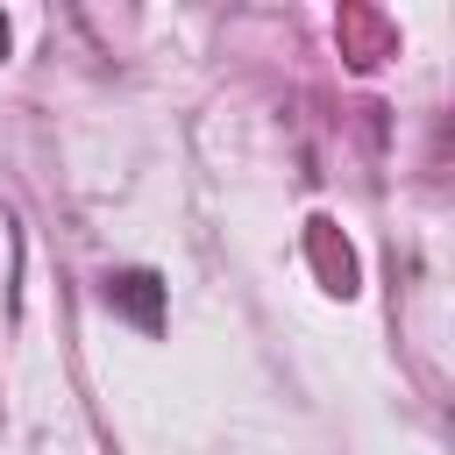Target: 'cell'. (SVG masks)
I'll list each match as a JSON object with an SVG mask.
<instances>
[{
    "instance_id": "obj_1",
    "label": "cell",
    "mask_w": 455,
    "mask_h": 455,
    "mask_svg": "<svg viewBox=\"0 0 455 455\" xmlns=\"http://www.w3.org/2000/svg\"><path fill=\"white\" fill-rule=\"evenodd\" d=\"M100 299H107L114 313H128L142 334H164V277H156V270H107Z\"/></svg>"
},
{
    "instance_id": "obj_2",
    "label": "cell",
    "mask_w": 455,
    "mask_h": 455,
    "mask_svg": "<svg viewBox=\"0 0 455 455\" xmlns=\"http://www.w3.org/2000/svg\"><path fill=\"white\" fill-rule=\"evenodd\" d=\"M0 57H7V14H0Z\"/></svg>"
}]
</instances>
